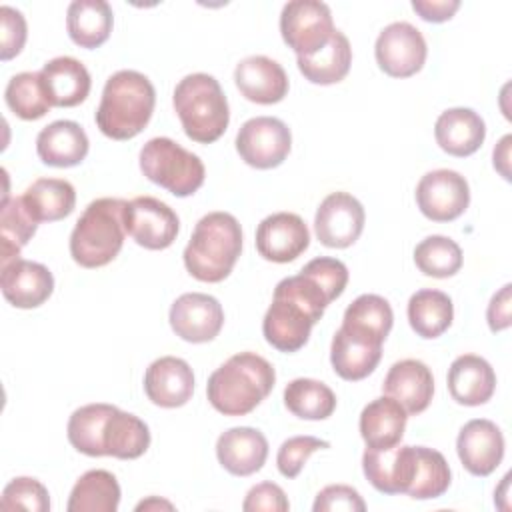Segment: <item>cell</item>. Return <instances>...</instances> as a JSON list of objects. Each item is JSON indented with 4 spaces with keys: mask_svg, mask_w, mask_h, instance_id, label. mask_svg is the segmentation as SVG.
Segmentation results:
<instances>
[{
    "mask_svg": "<svg viewBox=\"0 0 512 512\" xmlns=\"http://www.w3.org/2000/svg\"><path fill=\"white\" fill-rule=\"evenodd\" d=\"M302 76L320 86L336 84L346 78L352 64V48L344 32L334 30L328 44L312 56H298L296 60Z\"/></svg>",
    "mask_w": 512,
    "mask_h": 512,
    "instance_id": "cell-32",
    "label": "cell"
},
{
    "mask_svg": "<svg viewBox=\"0 0 512 512\" xmlns=\"http://www.w3.org/2000/svg\"><path fill=\"white\" fill-rule=\"evenodd\" d=\"M364 220V206L352 194L332 192L320 202L316 210V238L328 248H348L360 238Z\"/></svg>",
    "mask_w": 512,
    "mask_h": 512,
    "instance_id": "cell-14",
    "label": "cell"
},
{
    "mask_svg": "<svg viewBox=\"0 0 512 512\" xmlns=\"http://www.w3.org/2000/svg\"><path fill=\"white\" fill-rule=\"evenodd\" d=\"M88 148V136L74 120H56L36 136L38 158L54 168L78 166L86 158Z\"/></svg>",
    "mask_w": 512,
    "mask_h": 512,
    "instance_id": "cell-24",
    "label": "cell"
},
{
    "mask_svg": "<svg viewBox=\"0 0 512 512\" xmlns=\"http://www.w3.org/2000/svg\"><path fill=\"white\" fill-rule=\"evenodd\" d=\"M42 84L52 106L72 108L82 104L90 94V72L72 56H58L48 60L42 70Z\"/></svg>",
    "mask_w": 512,
    "mask_h": 512,
    "instance_id": "cell-25",
    "label": "cell"
},
{
    "mask_svg": "<svg viewBox=\"0 0 512 512\" xmlns=\"http://www.w3.org/2000/svg\"><path fill=\"white\" fill-rule=\"evenodd\" d=\"M242 252L240 222L228 212L202 216L184 248V266L200 282H222Z\"/></svg>",
    "mask_w": 512,
    "mask_h": 512,
    "instance_id": "cell-4",
    "label": "cell"
},
{
    "mask_svg": "<svg viewBox=\"0 0 512 512\" xmlns=\"http://www.w3.org/2000/svg\"><path fill=\"white\" fill-rule=\"evenodd\" d=\"M38 222L26 210L22 196L2 200V218H0V240H2V266L20 258V250L36 234Z\"/></svg>",
    "mask_w": 512,
    "mask_h": 512,
    "instance_id": "cell-37",
    "label": "cell"
},
{
    "mask_svg": "<svg viewBox=\"0 0 512 512\" xmlns=\"http://www.w3.org/2000/svg\"><path fill=\"white\" fill-rule=\"evenodd\" d=\"M142 174L178 198L192 196L206 178V168L194 152L166 136L150 138L140 150Z\"/></svg>",
    "mask_w": 512,
    "mask_h": 512,
    "instance_id": "cell-7",
    "label": "cell"
},
{
    "mask_svg": "<svg viewBox=\"0 0 512 512\" xmlns=\"http://www.w3.org/2000/svg\"><path fill=\"white\" fill-rule=\"evenodd\" d=\"M454 318V306L448 294L434 288H422L408 300V322L412 330L426 340L442 336Z\"/></svg>",
    "mask_w": 512,
    "mask_h": 512,
    "instance_id": "cell-33",
    "label": "cell"
},
{
    "mask_svg": "<svg viewBox=\"0 0 512 512\" xmlns=\"http://www.w3.org/2000/svg\"><path fill=\"white\" fill-rule=\"evenodd\" d=\"M144 392L160 408H180L194 392V374L186 360L162 356L154 360L144 374Z\"/></svg>",
    "mask_w": 512,
    "mask_h": 512,
    "instance_id": "cell-20",
    "label": "cell"
},
{
    "mask_svg": "<svg viewBox=\"0 0 512 512\" xmlns=\"http://www.w3.org/2000/svg\"><path fill=\"white\" fill-rule=\"evenodd\" d=\"M456 452L472 476H490L504 458L502 430L492 420L474 418L458 432Z\"/></svg>",
    "mask_w": 512,
    "mask_h": 512,
    "instance_id": "cell-17",
    "label": "cell"
},
{
    "mask_svg": "<svg viewBox=\"0 0 512 512\" xmlns=\"http://www.w3.org/2000/svg\"><path fill=\"white\" fill-rule=\"evenodd\" d=\"M116 406L96 402V404H86L80 406L78 410L72 412L68 420V442L82 454L98 458L104 456L102 450V432L106 426L108 416L114 412Z\"/></svg>",
    "mask_w": 512,
    "mask_h": 512,
    "instance_id": "cell-36",
    "label": "cell"
},
{
    "mask_svg": "<svg viewBox=\"0 0 512 512\" xmlns=\"http://www.w3.org/2000/svg\"><path fill=\"white\" fill-rule=\"evenodd\" d=\"M342 324L368 330L386 340L394 324V312L386 298L378 294H362L344 310Z\"/></svg>",
    "mask_w": 512,
    "mask_h": 512,
    "instance_id": "cell-41",
    "label": "cell"
},
{
    "mask_svg": "<svg viewBox=\"0 0 512 512\" xmlns=\"http://www.w3.org/2000/svg\"><path fill=\"white\" fill-rule=\"evenodd\" d=\"M216 456L224 470L234 476L258 472L268 458L266 436L250 426H236L218 436Z\"/></svg>",
    "mask_w": 512,
    "mask_h": 512,
    "instance_id": "cell-23",
    "label": "cell"
},
{
    "mask_svg": "<svg viewBox=\"0 0 512 512\" xmlns=\"http://www.w3.org/2000/svg\"><path fill=\"white\" fill-rule=\"evenodd\" d=\"M292 148L290 128L274 116H256L246 120L236 134L240 158L258 170L280 166Z\"/></svg>",
    "mask_w": 512,
    "mask_h": 512,
    "instance_id": "cell-9",
    "label": "cell"
},
{
    "mask_svg": "<svg viewBox=\"0 0 512 512\" xmlns=\"http://www.w3.org/2000/svg\"><path fill=\"white\" fill-rule=\"evenodd\" d=\"M0 20H2V46H0V60L6 62L18 56L26 44L28 28L26 20L20 10L12 6H0Z\"/></svg>",
    "mask_w": 512,
    "mask_h": 512,
    "instance_id": "cell-44",
    "label": "cell"
},
{
    "mask_svg": "<svg viewBox=\"0 0 512 512\" xmlns=\"http://www.w3.org/2000/svg\"><path fill=\"white\" fill-rule=\"evenodd\" d=\"M332 12L318 0H292L280 14L282 40L296 56H312L322 50L334 34Z\"/></svg>",
    "mask_w": 512,
    "mask_h": 512,
    "instance_id": "cell-8",
    "label": "cell"
},
{
    "mask_svg": "<svg viewBox=\"0 0 512 512\" xmlns=\"http://www.w3.org/2000/svg\"><path fill=\"white\" fill-rule=\"evenodd\" d=\"M240 94L256 104H276L288 94L286 70L268 56H248L234 68Z\"/></svg>",
    "mask_w": 512,
    "mask_h": 512,
    "instance_id": "cell-21",
    "label": "cell"
},
{
    "mask_svg": "<svg viewBox=\"0 0 512 512\" xmlns=\"http://www.w3.org/2000/svg\"><path fill=\"white\" fill-rule=\"evenodd\" d=\"M384 340L376 334L342 324L330 346V362L334 372L348 382H358L370 376L382 358Z\"/></svg>",
    "mask_w": 512,
    "mask_h": 512,
    "instance_id": "cell-13",
    "label": "cell"
},
{
    "mask_svg": "<svg viewBox=\"0 0 512 512\" xmlns=\"http://www.w3.org/2000/svg\"><path fill=\"white\" fill-rule=\"evenodd\" d=\"M112 24V8L104 0H74L68 6L66 30L80 48L94 50L102 46L110 38Z\"/></svg>",
    "mask_w": 512,
    "mask_h": 512,
    "instance_id": "cell-29",
    "label": "cell"
},
{
    "mask_svg": "<svg viewBox=\"0 0 512 512\" xmlns=\"http://www.w3.org/2000/svg\"><path fill=\"white\" fill-rule=\"evenodd\" d=\"M170 326L174 334L192 344L214 340L224 326L222 304L202 292H186L170 306Z\"/></svg>",
    "mask_w": 512,
    "mask_h": 512,
    "instance_id": "cell-15",
    "label": "cell"
},
{
    "mask_svg": "<svg viewBox=\"0 0 512 512\" xmlns=\"http://www.w3.org/2000/svg\"><path fill=\"white\" fill-rule=\"evenodd\" d=\"M408 412L390 396H380L368 402L360 414V436L366 448L386 450L400 444L406 430Z\"/></svg>",
    "mask_w": 512,
    "mask_h": 512,
    "instance_id": "cell-28",
    "label": "cell"
},
{
    "mask_svg": "<svg viewBox=\"0 0 512 512\" xmlns=\"http://www.w3.org/2000/svg\"><path fill=\"white\" fill-rule=\"evenodd\" d=\"M510 142H512V136L506 134L498 146L494 148V168L506 178L510 180V170H508V162H510Z\"/></svg>",
    "mask_w": 512,
    "mask_h": 512,
    "instance_id": "cell-50",
    "label": "cell"
},
{
    "mask_svg": "<svg viewBox=\"0 0 512 512\" xmlns=\"http://www.w3.org/2000/svg\"><path fill=\"white\" fill-rule=\"evenodd\" d=\"M448 392L464 406L486 404L496 390V374L488 360L476 354L458 356L448 368Z\"/></svg>",
    "mask_w": 512,
    "mask_h": 512,
    "instance_id": "cell-26",
    "label": "cell"
},
{
    "mask_svg": "<svg viewBox=\"0 0 512 512\" xmlns=\"http://www.w3.org/2000/svg\"><path fill=\"white\" fill-rule=\"evenodd\" d=\"M460 8L458 0H414L412 10L426 22H446Z\"/></svg>",
    "mask_w": 512,
    "mask_h": 512,
    "instance_id": "cell-49",
    "label": "cell"
},
{
    "mask_svg": "<svg viewBox=\"0 0 512 512\" xmlns=\"http://www.w3.org/2000/svg\"><path fill=\"white\" fill-rule=\"evenodd\" d=\"M426 40L410 22H392L376 38L374 56L380 70L392 78H410L426 62Z\"/></svg>",
    "mask_w": 512,
    "mask_h": 512,
    "instance_id": "cell-10",
    "label": "cell"
},
{
    "mask_svg": "<svg viewBox=\"0 0 512 512\" xmlns=\"http://www.w3.org/2000/svg\"><path fill=\"white\" fill-rule=\"evenodd\" d=\"M324 448H330V442L320 440L316 436H292L284 440L282 446L278 448L276 466L284 478H296L302 472L308 458L316 450H324Z\"/></svg>",
    "mask_w": 512,
    "mask_h": 512,
    "instance_id": "cell-43",
    "label": "cell"
},
{
    "mask_svg": "<svg viewBox=\"0 0 512 512\" xmlns=\"http://www.w3.org/2000/svg\"><path fill=\"white\" fill-rule=\"evenodd\" d=\"M184 134L198 144L216 142L228 128L230 110L220 82L204 72L184 76L172 96Z\"/></svg>",
    "mask_w": 512,
    "mask_h": 512,
    "instance_id": "cell-6",
    "label": "cell"
},
{
    "mask_svg": "<svg viewBox=\"0 0 512 512\" xmlns=\"http://www.w3.org/2000/svg\"><path fill=\"white\" fill-rule=\"evenodd\" d=\"M310 246L306 222L294 212L266 216L256 228V250L264 260L286 264Z\"/></svg>",
    "mask_w": 512,
    "mask_h": 512,
    "instance_id": "cell-16",
    "label": "cell"
},
{
    "mask_svg": "<svg viewBox=\"0 0 512 512\" xmlns=\"http://www.w3.org/2000/svg\"><path fill=\"white\" fill-rule=\"evenodd\" d=\"M122 198H96L92 200L70 234V256L82 268H102L110 264L122 250L124 228Z\"/></svg>",
    "mask_w": 512,
    "mask_h": 512,
    "instance_id": "cell-5",
    "label": "cell"
},
{
    "mask_svg": "<svg viewBox=\"0 0 512 512\" xmlns=\"http://www.w3.org/2000/svg\"><path fill=\"white\" fill-rule=\"evenodd\" d=\"M416 204L432 222H452L462 216L470 204L468 180L448 168L426 172L416 186Z\"/></svg>",
    "mask_w": 512,
    "mask_h": 512,
    "instance_id": "cell-12",
    "label": "cell"
},
{
    "mask_svg": "<svg viewBox=\"0 0 512 512\" xmlns=\"http://www.w3.org/2000/svg\"><path fill=\"white\" fill-rule=\"evenodd\" d=\"M512 286L504 284L490 300L488 310H486V320L492 332H502L506 328H510L512 324Z\"/></svg>",
    "mask_w": 512,
    "mask_h": 512,
    "instance_id": "cell-48",
    "label": "cell"
},
{
    "mask_svg": "<svg viewBox=\"0 0 512 512\" xmlns=\"http://www.w3.org/2000/svg\"><path fill=\"white\" fill-rule=\"evenodd\" d=\"M434 136L446 154L464 158L482 146L486 138V124L472 108H448L438 116Z\"/></svg>",
    "mask_w": 512,
    "mask_h": 512,
    "instance_id": "cell-27",
    "label": "cell"
},
{
    "mask_svg": "<svg viewBox=\"0 0 512 512\" xmlns=\"http://www.w3.org/2000/svg\"><path fill=\"white\" fill-rule=\"evenodd\" d=\"M302 270L310 272L334 296V300L344 292L348 284V268L344 266V262L330 256L314 258Z\"/></svg>",
    "mask_w": 512,
    "mask_h": 512,
    "instance_id": "cell-46",
    "label": "cell"
},
{
    "mask_svg": "<svg viewBox=\"0 0 512 512\" xmlns=\"http://www.w3.org/2000/svg\"><path fill=\"white\" fill-rule=\"evenodd\" d=\"M158 508H166V510H172L174 506L170 504V502H166V500H160V498H148V500H142L138 506H136V512H140V510H158Z\"/></svg>",
    "mask_w": 512,
    "mask_h": 512,
    "instance_id": "cell-51",
    "label": "cell"
},
{
    "mask_svg": "<svg viewBox=\"0 0 512 512\" xmlns=\"http://www.w3.org/2000/svg\"><path fill=\"white\" fill-rule=\"evenodd\" d=\"M150 446V430L144 420L130 412L114 408L108 416L102 432L104 456H114L120 460L140 458Z\"/></svg>",
    "mask_w": 512,
    "mask_h": 512,
    "instance_id": "cell-31",
    "label": "cell"
},
{
    "mask_svg": "<svg viewBox=\"0 0 512 512\" xmlns=\"http://www.w3.org/2000/svg\"><path fill=\"white\" fill-rule=\"evenodd\" d=\"M22 202L38 224L56 222L72 214L76 206V190L64 178H38L26 188Z\"/></svg>",
    "mask_w": 512,
    "mask_h": 512,
    "instance_id": "cell-30",
    "label": "cell"
},
{
    "mask_svg": "<svg viewBox=\"0 0 512 512\" xmlns=\"http://www.w3.org/2000/svg\"><path fill=\"white\" fill-rule=\"evenodd\" d=\"M4 98L8 108L22 120H38L50 110V100L40 72H20L6 84Z\"/></svg>",
    "mask_w": 512,
    "mask_h": 512,
    "instance_id": "cell-39",
    "label": "cell"
},
{
    "mask_svg": "<svg viewBox=\"0 0 512 512\" xmlns=\"http://www.w3.org/2000/svg\"><path fill=\"white\" fill-rule=\"evenodd\" d=\"M330 302L334 296L310 272L300 270L296 276L282 278L262 320L266 342L286 354L300 350Z\"/></svg>",
    "mask_w": 512,
    "mask_h": 512,
    "instance_id": "cell-1",
    "label": "cell"
},
{
    "mask_svg": "<svg viewBox=\"0 0 512 512\" xmlns=\"http://www.w3.org/2000/svg\"><path fill=\"white\" fill-rule=\"evenodd\" d=\"M120 504V484L108 470L84 472L68 498V512H116Z\"/></svg>",
    "mask_w": 512,
    "mask_h": 512,
    "instance_id": "cell-34",
    "label": "cell"
},
{
    "mask_svg": "<svg viewBox=\"0 0 512 512\" xmlns=\"http://www.w3.org/2000/svg\"><path fill=\"white\" fill-rule=\"evenodd\" d=\"M272 364L256 352H240L218 366L206 384V396L224 416L250 414L274 388Z\"/></svg>",
    "mask_w": 512,
    "mask_h": 512,
    "instance_id": "cell-2",
    "label": "cell"
},
{
    "mask_svg": "<svg viewBox=\"0 0 512 512\" xmlns=\"http://www.w3.org/2000/svg\"><path fill=\"white\" fill-rule=\"evenodd\" d=\"M382 390L400 402L408 414H420L432 400L434 376L422 360L406 358L390 366Z\"/></svg>",
    "mask_w": 512,
    "mask_h": 512,
    "instance_id": "cell-22",
    "label": "cell"
},
{
    "mask_svg": "<svg viewBox=\"0 0 512 512\" xmlns=\"http://www.w3.org/2000/svg\"><path fill=\"white\" fill-rule=\"evenodd\" d=\"M0 288L12 306L30 310L42 306L52 296L54 276L40 262L16 258L2 266Z\"/></svg>",
    "mask_w": 512,
    "mask_h": 512,
    "instance_id": "cell-19",
    "label": "cell"
},
{
    "mask_svg": "<svg viewBox=\"0 0 512 512\" xmlns=\"http://www.w3.org/2000/svg\"><path fill=\"white\" fill-rule=\"evenodd\" d=\"M362 470L368 482L382 494H406L416 472V446H392L386 450L366 448Z\"/></svg>",
    "mask_w": 512,
    "mask_h": 512,
    "instance_id": "cell-18",
    "label": "cell"
},
{
    "mask_svg": "<svg viewBox=\"0 0 512 512\" xmlns=\"http://www.w3.org/2000/svg\"><path fill=\"white\" fill-rule=\"evenodd\" d=\"M452 482V472L446 458L426 446H416V472L406 494L414 500L440 498Z\"/></svg>",
    "mask_w": 512,
    "mask_h": 512,
    "instance_id": "cell-38",
    "label": "cell"
},
{
    "mask_svg": "<svg viewBox=\"0 0 512 512\" xmlns=\"http://www.w3.org/2000/svg\"><path fill=\"white\" fill-rule=\"evenodd\" d=\"M154 104L156 90L148 76L136 70H118L104 84L96 126L112 140H130L146 128Z\"/></svg>",
    "mask_w": 512,
    "mask_h": 512,
    "instance_id": "cell-3",
    "label": "cell"
},
{
    "mask_svg": "<svg viewBox=\"0 0 512 512\" xmlns=\"http://www.w3.org/2000/svg\"><path fill=\"white\" fill-rule=\"evenodd\" d=\"M414 262L424 276L450 278L462 268V250L448 236H428L414 248Z\"/></svg>",
    "mask_w": 512,
    "mask_h": 512,
    "instance_id": "cell-40",
    "label": "cell"
},
{
    "mask_svg": "<svg viewBox=\"0 0 512 512\" xmlns=\"http://www.w3.org/2000/svg\"><path fill=\"white\" fill-rule=\"evenodd\" d=\"M312 510L314 512H334V510L364 512L366 502L362 500L356 488L346 484H330L316 494Z\"/></svg>",
    "mask_w": 512,
    "mask_h": 512,
    "instance_id": "cell-45",
    "label": "cell"
},
{
    "mask_svg": "<svg viewBox=\"0 0 512 512\" xmlns=\"http://www.w3.org/2000/svg\"><path fill=\"white\" fill-rule=\"evenodd\" d=\"M284 406L302 420H326L336 410V394L320 380L296 378L284 388Z\"/></svg>",
    "mask_w": 512,
    "mask_h": 512,
    "instance_id": "cell-35",
    "label": "cell"
},
{
    "mask_svg": "<svg viewBox=\"0 0 512 512\" xmlns=\"http://www.w3.org/2000/svg\"><path fill=\"white\" fill-rule=\"evenodd\" d=\"M0 506L4 510L48 512L50 510V494L40 480L30 478V476H18L4 486Z\"/></svg>",
    "mask_w": 512,
    "mask_h": 512,
    "instance_id": "cell-42",
    "label": "cell"
},
{
    "mask_svg": "<svg viewBox=\"0 0 512 512\" xmlns=\"http://www.w3.org/2000/svg\"><path fill=\"white\" fill-rule=\"evenodd\" d=\"M124 228L138 246L164 250L176 240L180 220L166 202L154 196H136L126 202Z\"/></svg>",
    "mask_w": 512,
    "mask_h": 512,
    "instance_id": "cell-11",
    "label": "cell"
},
{
    "mask_svg": "<svg viewBox=\"0 0 512 512\" xmlns=\"http://www.w3.org/2000/svg\"><path fill=\"white\" fill-rule=\"evenodd\" d=\"M290 508L284 490L274 482H260L252 486L242 502L244 512H286Z\"/></svg>",
    "mask_w": 512,
    "mask_h": 512,
    "instance_id": "cell-47",
    "label": "cell"
}]
</instances>
